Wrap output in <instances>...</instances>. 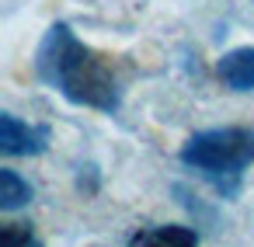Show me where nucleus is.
Segmentation results:
<instances>
[{"label":"nucleus","mask_w":254,"mask_h":247,"mask_svg":"<svg viewBox=\"0 0 254 247\" xmlns=\"http://www.w3.org/2000/svg\"><path fill=\"white\" fill-rule=\"evenodd\" d=\"M0 247H42V240L25 223H7L0 230Z\"/></svg>","instance_id":"obj_7"},{"label":"nucleus","mask_w":254,"mask_h":247,"mask_svg":"<svg viewBox=\"0 0 254 247\" xmlns=\"http://www.w3.org/2000/svg\"><path fill=\"white\" fill-rule=\"evenodd\" d=\"M35 73L42 84L60 91L70 105L98 108V112H119L122 94H119L112 70L63 21H56L46 32V39L35 53Z\"/></svg>","instance_id":"obj_1"},{"label":"nucleus","mask_w":254,"mask_h":247,"mask_svg":"<svg viewBox=\"0 0 254 247\" xmlns=\"http://www.w3.org/2000/svg\"><path fill=\"white\" fill-rule=\"evenodd\" d=\"M181 164L209 178H237L254 164V132L240 125L202 129L181 146Z\"/></svg>","instance_id":"obj_2"},{"label":"nucleus","mask_w":254,"mask_h":247,"mask_svg":"<svg viewBox=\"0 0 254 247\" xmlns=\"http://www.w3.org/2000/svg\"><path fill=\"white\" fill-rule=\"evenodd\" d=\"M49 143V129L42 125H25L18 115L4 112L0 115V150L7 157H35Z\"/></svg>","instance_id":"obj_3"},{"label":"nucleus","mask_w":254,"mask_h":247,"mask_svg":"<svg viewBox=\"0 0 254 247\" xmlns=\"http://www.w3.org/2000/svg\"><path fill=\"white\" fill-rule=\"evenodd\" d=\"M129 247H198V233L191 226H153L139 230Z\"/></svg>","instance_id":"obj_5"},{"label":"nucleus","mask_w":254,"mask_h":247,"mask_svg":"<svg viewBox=\"0 0 254 247\" xmlns=\"http://www.w3.org/2000/svg\"><path fill=\"white\" fill-rule=\"evenodd\" d=\"M28 202H32V185H28L18 171L4 167V171H0V209H4V212H14V209H21V205H28Z\"/></svg>","instance_id":"obj_6"},{"label":"nucleus","mask_w":254,"mask_h":247,"mask_svg":"<svg viewBox=\"0 0 254 247\" xmlns=\"http://www.w3.org/2000/svg\"><path fill=\"white\" fill-rule=\"evenodd\" d=\"M216 73L230 91H254V49L251 46L230 49L216 63Z\"/></svg>","instance_id":"obj_4"}]
</instances>
